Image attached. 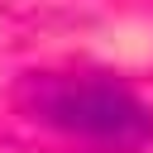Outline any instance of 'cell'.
Masks as SVG:
<instances>
[{
  "label": "cell",
  "mask_w": 153,
  "mask_h": 153,
  "mask_svg": "<svg viewBox=\"0 0 153 153\" xmlns=\"http://www.w3.org/2000/svg\"><path fill=\"white\" fill-rule=\"evenodd\" d=\"M14 105L33 124L100 153H139L153 143V105L105 72H24Z\"/></svg>",
  "instance_id": "obj_1"
}]
</instances>
